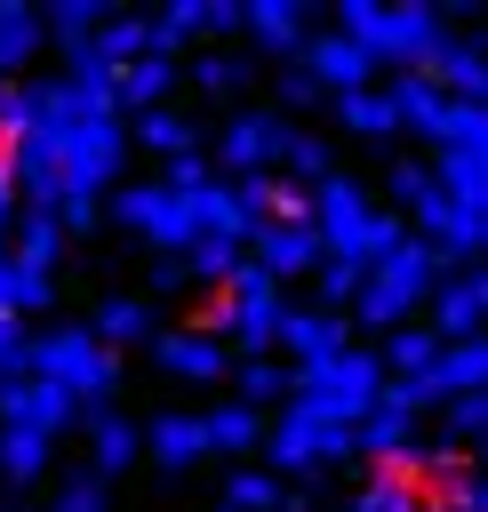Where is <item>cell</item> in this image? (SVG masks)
Segmentation results:
<instances>
[{
  "mask_svg": "<svg viewBox=\"0 0 488 512\" xmlns=\"http://www.w3.org/2000/svg\"><path fill=\"white\" fill-rule=\"evenodd\" d=\"M0 464H8L16 480H32V472L48 464V432H32V424H8V432H0Z\"/></svg>",
  "mask_w": 488,
  "mask_h": 512,
  "instance_id": "cell-1",
  "label": "cell"
},
{
  "mask_svg": "<svg viewBox=\"0 0 488 512\" xmlns=\"http://www.w3.org/2000/svg\"><path fill=\"white\" fill-rule=\"evenodd\" d=\"M152 448H160L168 464H184V456H200V448H208V424H160V432H152Z\"/></svg>",
  "mask_w": 488,
  "mask_h": 512,
  "instance_id": "cell-2",
  "label": "cell"
}]
</instances>
